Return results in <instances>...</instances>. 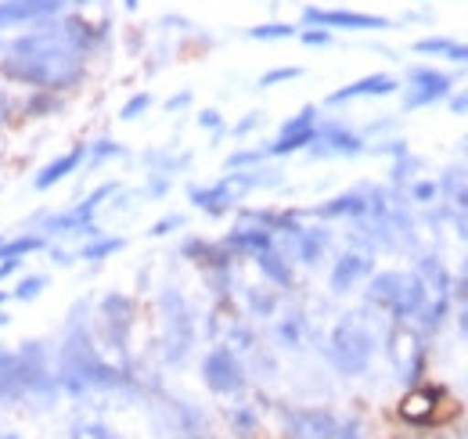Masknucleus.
Instances as JSON below:
<instances>
[{"label":"nucleus","mask_w":468,"mask_h":439,"mask_svg":"<svg viewBox=\"0 0 468 439\" xmlns=\"http://www.w3.org/2000/svg\"><path fill=\"white\" fill-rule=\"evenodd\" d=\"M94 44H98L94 26H87L80 18H65V22L51 18L48 26L7 44V58L0 61V72L26 87L61 91L80 80V72L87 65V51Z\"/></svg>","instance_id":"obj_1"},{"label":"nucleus","mask_w":468,"mask_h":439,"mask_svg":"<svg viewBox=\"0 0 468 439\" xmlns=\"http://www.w3.org/2000/svg\"><path fill=\"white\" fill-rule=\"evenodd\" d=\"M58 385L65 392L80 396V392H90V389H119L126 385V375L105 364L101 353L94 349V335L87 328V303H80L72 314H69V328H65V342H61L58 353Z\"/></svg>","instance_id":"obj_2"},{"label":"nucleus","mask_w":468,"mask_h":439,"mask_svg":"<svg viewBox=\"0 0 468 439\" xmlns=\"http://www.w3.org/2000/svg\"><path fill=\"white\" fill-rule=\"evenodd\" d=\"M58 389V375L51 371L44 342H22V349H0V403L15 407L22 400H44V407H51Z\"/></svg>","instance_id":"obj_3"},{"label":"nucleus","mask_w":468,"mask_h":439,"mask_svg":"<svg viewBox=\"0 0 468 439\" xmlns=\"http://www.w3.org/2000/svg\"><path fill=\"white\" fill-rule=\"evenodd\" d=\"M371 357H375V331L364 325L360 314H346L332 328V335H328V360H332V368L339 375H346V379H356V375L367 371Z\"/></svg>","instance_id":"obj_4"},{"label":"nucleus","mask_w":468,"mask_h":439,"mask_svg":"<svg viewBox=\"0 0 468 439\" xmlns=\"http://www.w3.org/2000/svg\"><path fill=\"white\" fill-rule=\"evenodd\" d=\"M421 299H425V288L418 274H400V271H386V274H375L367 284V303L386 310L393 321H408L421 310Z\"/></svg>","instance_id":"obj_5"},{"label":"nucleus","mask_w":468,"mask_h":439,"mask_svg":"<svg viewBox=\"0 0 468 439\" xmlns=\"http://www.w3.org/2000/svg\"><path fill=\"white\" fill-rule=\"evenodd\" d=\"M159 310H163V353L170 364H184V357L195 346V317L187 299L176 292L174 284L163 288L159 295Z\"/></svg>","instance_id":"obj_6"},{"label":"nucleus","mask_w":468,"mask_h":439,"mask_svg":"<svg viewBox=\"0 0 468 439\" xmlns=\"http://www.w3.org/2000/svg\"><path fill=\"white\" fill-rule=\"evenodd\" d=\"M418 281L425 288V299H421V310L414 317H421V328L436 331L447 314H451V299H454V281L447 274V267L436 260V256H421L418 260Z\"/></svg>","instance_id":"obj_7"},{"label":"nucleus","mask_w":468,"mask_h":439,"mask_svg":"<svg viewBox=\"0 0 468 439\" xmlns=\"http://www.w3.org/2000/svg\"><path fill=\"white\" fill-rule=\"evenodd\" d=\"M389 360L397 368V375L408 385H414L425 371V346H421V331L410 328L408 321H397V328L389 331Z\"/></svg>","instance_id":"obj_8"},{"label":"nucleus","mask_w":468,"mask_h":439,"mask_svg":"<svg viewBox=\"0 0 468 439\" xmlns=\"http://www.w3.org/2000/svg\"><path fill=\"white\" fill-rule=\"evenodd\" d=\"M202 382L209 385V392H217V396L241 392L245 368H241V360H238V353H234L231 346H217V349L206 353V360H202Z\"/></svg>","instance_id":"obj_9"},{"label":"nucleus","mask_w":468,"mask_h":439,"mask_svg":"<svg viewBox=\"0 0 468 439\" xmlns=\"http://www.w3.org/2000/svg\"><path fill=\"white\" fill-rule=\"evenodd\" d=\"M454 91V80L440 69H410L408 76V98H404V109H425V105H436L443 98H451Z\"/></svg>","instance_id":"obj_10"},{"label":"nucleus","mask_w":468,"mask_h":439,"mask_svg":"<svg viewBox=\"0 0 468 439\" xmlns=\"http://www.w3.org/2000/svg\"><path fill=\"white\" fill-rule=\"evenodd\" d=\"M339 418L321 407H295L285 411V436L289 439H335Z\"/></svg>","instance_id":"obj_11"},{"label":"nucleus","mask_w":468,"mask_h":439,"mask_svg":"<svg viewBox=\"0 0 468 439\" xmlns=\"http://www.w3.org/2000/svg\"><path fill=\"white\" fill-rule=\"evenodd\" d=\"M98 325H101L105 342L122 353V349H126L130 325H133V306H130V299L119 295V292H109V295L101 299V306H98Z\"/></svg>","instance_id":"obj_12"},{"label":"nucleus","mask_w":468,"mask_h":439,"mask_svg":"<svg viewBox=\"0 0 468 439\" xmlns=\"http://www.w3.org/2000/svg\"><path fill=\"white\" fill-rule=\"evenodd\" d=\"M303 22L306 26H317V29H350V33H360V29H389V18L382 15H364V11H324V7H306L303 11Z\"/></svg>","instance_id":"obj_13"},{"label":"nucleus","mask_w":468,"mask_h":439,"mask_svg":"<svg viewBox=\"0 0 468 439\" xmlns=\"http://www.w3.org/2000/svg\"><path fill=\"white\" fill-rule=\"evenodd\" d=\"M116 191V184H105V187H98V191H90L76 209H69V213H61L48 223V230H55V234H69V230H87V234H94V213L101 209V202L109 198Z\"/></svg>","instance_id":"obj_14"},{"label":"nucleus","mask_w":468,"mask_h":439,"mask_svg":"<svg viewBox=\"0 0 468 439\" xmlns=\"http://www.w3.org/2000/svg\"><path fill=\"white\" fill-rule=\"evenodd\" d=\"M61 7H65V0H0V29L55 18Z\"/></svg>","instance_id":"obj_15"},{"label":"nucleus","mask_w":468,"mask_h":439,"mask_svg":"<svg viewBox=\"0 0 468 439\" xmlns=\"http://www.w3.org/2000/svg\"><path fill=\"white\" fill-rule=\"evenodd\" d=\"M397 80L386 76V72H375V76H364V80H353L350 87H339L328 94V105H346V102H356V98H389L397 94Z\"/></svg>","instance_id":"obj_16"},{"label":"nucleus","mask_w":468,"mask_h":439,"mask_svg":"<svg viewBox=\"0 0 468 439\" xmlns=\"http://www.w3.org/2000/svg\"><path fill=\"white\" fill-rule=\"evenodd\" d=\"M364 277H371V256H367V252H343V256L335 260V267H332L328 284H332L335 295H346V292H353Z\"/></svg>","instance_id":"obj_17"},{"label":"nucleus","mask_w":468,"mask_h":439,"mask_svg":"<svg viewBox=\"0 0 468 439\" xmlns=\"http://www.w3.org/2000/svg\"><path fill=\"white\" fill-rule=\"evenodd\" d=\"M285 234L292 238V256L299 263H306V267H317L321 263V256L328 249V234L321 227H295V223H289Z\"/></svg>","instance_id":"obj_18"},{"label":"nucleus","mask_w":468,"mask_h":439,"mask_svg":"<svg viewBox=\"0 0 468 439\" xmlns=\"http://www.w3.org/2000/svg\"><path fill=\"white\" fill-rule=\"evenodd\" d=\"M310 145H321L314 148L317 155H360L364 152V141L350 134L346 126H324V130H314V141Z\"/></svg>","instance_id":"obj_19"},{"label":"nucleus","mask_w":468,"mask_h":439,"mask_svg":"<svg viewBox=\"0 0 468 439\" xmlns=\"http://www.w3.org/2000/svg\"><path fill=\"white\" fill-rule=\"evenodd\" d=\"M83 159H87V148H83V145H80V148H72V152H65V155H58L55 163H48L37 177H33V187H37V191H51V187L61 184L69 173H76Z\"/></svg>","instance_id":"obj_20"},{"label":"nucleus","mask_w":468,"mask_h":439,"mask_svg":"<svg viewBox=\"0 0 468 439\" xmlns=\"http://www.w3.org/2000/svg\"><path fill=\"white\" fill-rule=\"evenodd\" d=\"M440 187H443V195H447V202H451L454 220H458V223H468V169L451 166V169L443 173Z\"/></svg>","instance_id":"obj_21"},{"label":"nucleus","mask_w":468,"mask_h":439,"mask_svg":"<svg viewBox=\"0 0 468 439\" xmlns=\"http://www.w3.org/2000/svg\"><path fill=\"white\" fill-rule=\"evenodd\" d=\"M274 245V230L271 227H234L228 234V249H238V252H263Z\"/></svg>","instance_id":"obj_22"},{"label":"nucleus","mask_w":468,"mask_h":439,"mask_svg":"<svg viewBox=\"0 0 468 439\" xmlns=\"http://www.w3.org/2000/svg\"><path fill=\"white\" fill-rule=\"evenodd\" d=\"M191 202H195L198 209H206V213L220 217V213H228V209H231V202H234L231 184H228V180H220V184H213V187H195V191H191Z\"/></svg>","instance_id":"obj_23"},{"label":"nucleus","mask_w":468,"mask_h":439,"mask_svg":"<svg viewBox=\"0 0 468 439\" xmlns=\"http://www.w3.org/2000/svg\"><path fill=\"white\" fill-rule=\"evenodd\" d=\"M256 267L263 271L267 281H274V284H282V288H289V284H292V267H289V260H285V252H282L278 245H271V249L256 252Z\"/></svg>","instance_id":"obj_24"},{"label":"nucleus","mask_w":468,"mask_h":439,"mask_svg":"<svg viewBox=\"0 0 468 439\" xmlns=\"http://www.w3.org/2000/svg\"><path fill=\"white\" fill-rule=\"evenodd\" d=\"M44 249H48V238H44V234H22V238L0 245V260H22V256L44 252Z\"/></svg>","instance_id":"obj_25"},{"label":"nucleus","mask_w":468,"mask_h":439,"mask_svg":"<svg viewBox=\"0 0 468 439\" xmlns=\"http://www.w3.org/2000/svg\"><path fill=\"white\" fill-rule=\"evenodd\" d=\"M295 26H285V22H267V26H252L249 29V40H292Z\"/></svg>","instance_id":"obj_26"},{"label":"nucleus","mask_w":468,"mask_h":439,"mask_svg":"<svg viewBox=\"0 0 468 439\" xmlns=\"http://www.w3.org/2000/svg\"><path fill=\"white\" fill-rule=\"evenodd\" d=\"M278 335H282V342H285L289 349H299V346H303V317H299V314H289V317L278 325Z\"/></svg>","instance_id":"obj_27"},{"label":"nucleus","mask_w":468,"mask_h":439,"mask_svg":"<svg viewBox=\"0 0 468 439\" xmlns=\"http://www.w3.org/2000/svg\"><path fill=\"white\" fill-rule=\"evenodd\" d=\"M69 439H119L109 425L101 422H83V425H72L69 429Z\"/></svg>","instance_id":"obj_28"},{"label":"nucleus","mask_w":468,"mask_h":439,"mask_svg":"<svg viewBox=\"0 0 468 439\" xmlns=\"http://www.w3.org/2000/svg\"><path fill=\"white\" fill-rule=\"evenodd\" d=\"M122 249V238H101V241H94V245H87L83 249V260H105V256H112V252H119Z\"/></svg>","instance_id":"obj_29"},{"label":"nucleus","mask_w":468,"mask_h":439,"mask_svg":"<svg viewBox=\"0 0 468 439\" xmlns=\"http://www.w3.org/2000/svg\"><path fill=\"white\" fill-rule=\"evenodd\" d=\"M314 126H317V109H314V105H306V109L299 112L295 119H289V123L282 126V137H285V134H303V130H314Z\"/></svg>","instance_id":"obj_30"},{"label":"nucleus","mask_w":468,"mask_h":439,"mask_svg":"<svg viewBox=\"0 0 468 439\" xmlns=\"http://www.w3.org/2000/svg\"><path fill=\"white\" fill-rule=\"evenodd\" d=\"M44 288H48V277H26V281L15 288V299H18V303H29V299H37Z\"/></svg>","instance_id":"obj_31"},{"label":"nucleus","mask_w":468,"mask_h":439,"mask_svg":"<svg viewBox=\"0 0 468 439\" xmlns=\"http://www.w3.org/2000/svg\"><path fill=\"white\" fill-rule=\"evenodd\" d=\"M295 76H303V69H295V65H289V69H271V72L260 76V87H274V83H285V80H295Z\"/></svg>","instance_id":"obj_32"},{"label":"nucleus","mask_w":468,"mask_h":439,"mask_svg":"<svg viewBox=\"0 0 468 439\" xmlns=\"http://www.w3.org/2000/svg\"><path fill=\"white\" fill-rule=\"evenodd\" d=\"M148 105H152V94H137V98H130V102L122 105L119 119H126V123H130V119H137V115L148 109Z\"/></svg>","instance_id":"obj_33"},{"label":"nucleus","mask_w":468,"mask_h":439,"mask_svg":"<svg viewBox=\"0 0 468 439\" xmlns=\"http://www.w3.org/2000/svg\"><path fill=\"white\" fill-rule=\"evenodd\" d=\"M447 48H451L447 37H432V40H418V44H414L418 55H447Z\"/></svg>","instance_id":"obj_34"},{"label":"nucleus","mask_w":468,"mask_h":439,"mask_svg":"<svg viewBox=\"0 0 468 439\" xmlns=\"http://www.w3.org/2000/svg\"><path fill=\"white\" fill-rule=\"evenodd\" d=\"M90 155H94V163H101V159H109V155H122V148H119L116 141H101Z\"/></svg>","instance_id":"obj_35"},{"label":"nucleus","mask_w":468,"mask_h":439,"mask_svg":"<svg viewBox=\"0 0 468 439\" xmlns=\"http://www.w3.org/2000/svg\"><path fill=\"white\" fill-rule=\"evenodd\" d=\"M418 202H432L436 198V184H414V191H410Z\"/></svg>","instance_id":"obj_36"},{"label":"nucleus","mask_w":468,"mask_h":439,"mask_svg":"<svg viewBox=\"0 0 468 439\" xmlns=\"http://www.w3.org/2000/svg\"><path fill=\"white\" fill-rule=\"evenodd\" d=\"M447 58H451V61H468V44H458V40H451V48H447Z\"/></svg>","instance_id":"obj_37"},{"label":"nucleus","mask_w":468,"mask_h":439,"mask_svg":"<svg viewBox=\"0 0 468 439\" xmlns=\"http://www.w3.org/2000/svg\"><path fill=\"white\" fill-rule=\"evenodd\" d=\"M299 40H303V44H328L332 37H328L324 29H314V33H299Z\"/></svg>","instance_id":"obj_38"},{"label":"nucleus","mask_w":468,"mask_h":439,"mask_svg":"<svg viewBox=\"0 0 468 439\" xmlns=\"http://www.w3.org/2000/svg\"><path fill=\"white\" fill-rule=\"evenodd\" d=\"M176 223H180V217L159 220V223H155V227H152V234H166V230H170V227H176Z\"/></svg>","instance_id":"obj_39"},{"label":"nucleus","mask_w":468,"mask_h":439,"mask_svg":"<svg viewBox=\"0 0 468 439\" xmlns=\"http://www.w3.org/2000/svg\"><path fill=\"white\" fill-rule=\"evenodd\" d=\"M335 439H356V422H346V425H339Z\"/></svg>","instance_id":"obj_40"},{"label":"nucleus","mask_w":468,"mask_h":439,"mask_svg":"<svg viewBox=\"0 0 468 439\" xmlns=\"http://www.w3.org/2000/svg\"><path fill=\"white\" fill-rule=\"evenodd\" d=\"M202 126H220V115L217 112H202Z\"/></svg>","instance_id":"obj_41"},{"label":"nucleus","mask_w":468,"mask_h":439,"mask_svg":"<svg viewBox=\"0 0 468 439\" xmlns=\"http://www.w3.org/2000/svg\"><path fill=\"white\" fill-rule=\"evenodd\" d=\"M454 112H468V91H465V94H458V98H454Z\"/></svg>","instance_id":"obj_42"},{"label":"nucleus","mask_w":468,"mask_h":439,"mask_svg":"<svg viewBox=\"0 0 468 439\" xmlns=\"http://www.w3.org/2000/svg\"><path fill=\"white\" fill-rule=\"evenodd\" d=\"M122 4H126V7H137V0H122Z\"/></svg>","instance_id":"obj_43"},{"label":"nucleus","mask_w":468,"mask_h":439,"mask_svg":"<svg viewBox=\"0 0 468 439\" xmlns=\"http://www.w3.org/2000/svg\"><path fill=\"white\" fill-rule=\"evenodd\" d=\"M4 105H7V98H4V91H0V109H4Z\"/></svg>","instance_id":"obj_44"},{"label":"nucleus","mask_w":468,"mask_h":439,"mask_svg":"<svg viewBox=\"0 0 468 439\" xmlns=\"http://www.w3.org/2000/svg\"><path fill=\"white\" fill-rule=\"evenodd\" d=\"M72 4H94V0H72Z\"/></svg>","instance_id":"obj_45"},{"label":"nucleus","mask_w":468,"mask_h":439,"mask_svg":"<svg viewBox=\"0 0 468 439\" xmlns=\"http://www.w3.org/2000/svg\"><path fill=\"white\" fill-rule=\"evenodd\" d=\"M0 303H4V292H0ZM0 321H4V317H0Z\"/></svg>","instance_id":"obj_46"},{"label":"nucleus","mask_w":468,"mask_h":439,"mask_svg":"<svg viewBox=\"0 0 468 439\" xmlns=\"http://www.w3.org/2000/svg\"><path fill=\"white\" fill-rule=\"evenodd\" d=\"M465 148H468V137H465Z\"/></svg>","instance_id":"obj_47"},{"label":"nucleus","mask_w":468,"mask_h":439,"mask_svg":"<svg viewBox=\"0 0 468 439\" xmlns=\"http://www.w3.org/2000/svg\"><path fill=\"white\" fill-rule=\"evenodd\" d=\"M0 245H4V238H0Z\"/></svg>","instance_id":"obj_48"},{"label":"nucleus","mask_w":468,"mask_h":439,"mask_svg":"<svg viewBox=\"0 0 468 439\" xmlns=\"http://www.w3.org/2000/svg\"><path fill=\"white\" fill-rule=\"evenodd\" d=\"M0 51H4V44H0Z\"/></svg>","instance_id":"obj_49"}]
</instances>
